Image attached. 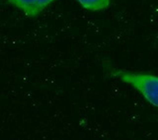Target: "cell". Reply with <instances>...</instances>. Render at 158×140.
<instances>
[{
	"mask_svg": "<svg viewBox=\"0 0 158 140\" xmlns=\"http://www.w3.org/2000/svg\"><path fill=\"white\" fill-rule=\"evenodd\" d=\"M114 76L131 85L139 92L142 97L152 106L158 108V76L151 74L132 73L127 71H114Z\"/></svg>",
	"mask_w": 158,
	"mask_h": 140,
	"instance_id": "6da1fadb",
	"label": "cell"
},
{
	"mask_svg": "<svg viewBox=\"0 0 158 140\" xmlns=\"http://www.w3.org/2000/svg\"><path fill=\"white\" fill-rule=\"evenodd\" d=\"M56 0H7V2L20 10L29 18H35L41 14Z\"/></svg>",
	"mask_w": 158,
	"mask_h": 140,
	"instance_id": "7a4b0ae2",
	"label": "cell"
},
{
	"mask_svg": "<svg viewBox=\"0 0 158 140\" xmlns=\"http://www.w3.org/2000/svg\"><path fill=\"white\" fill-rule=\"evenodd\" d=\"M83 8L89 11H101L110 6L111 0H77Z\"/></svg>",
	"mask_w": 158,
	"mask_h": 140,
	"instance_id": "3957f363",
	"label": "cell"
}]
</instances>
